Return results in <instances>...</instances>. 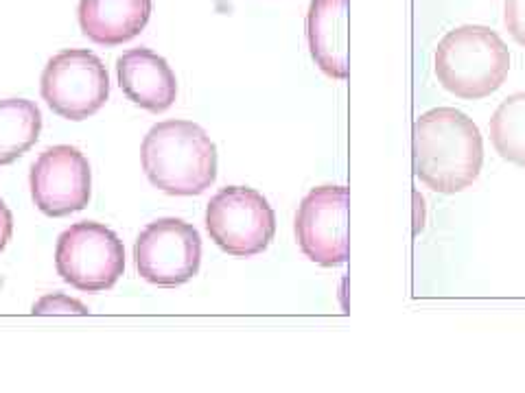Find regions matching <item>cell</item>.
<instances>
[{
  "mask_svg": "<svg viewBox=\"0 0 525 393\" xmlns=\"http://www.w3.org/2000/svg\"><path fill=\"white\" fill-rule=\"evenodd\" d=\"M154 0H79V27L88 40L119 46L147 27Z\"/></svg>",
  "mask_w": 525,
  "mask_h": 393,
  "instance_id": "cell-12",
  "label": "cell"
},
{
  "mask_svg": "<svg viewBox=\"0 0 525 393\" xmlns=\"http://www.w3.org/2000/svg\"><path fill=\"white\" fill-rule=\"evenodd\" d=\"M490 142L501 158L525 169V92L510 94L490 118Z\"/></svg>",
  "mask_w": 525,
  "mask_h": 393,
  "instance_id": "cell-14",
  "label": "cell"
},
{
  "mask_svg": "<svg viewBox=\"0 0 525 393\" xmlns=\"http://www.w3.org/2000/svg\"><path fill=\"white\" fill-rule=\"evenodd\" d=\"M40 90L55 114L68 121H84L108 101L110 77L95 53L68 49L49 59Z\"/></svg>",
  "mask_w": 525,
  "mask_h": 393,
  "instance_id": "cell-6",
  "label": "cell"
},
{
  "mask_svg": "<svg viewBox=\"0 0 525 393\" xmlns=\"http://www.w3.org/2000/svg\"><path fill=\"white\" fill-rule=\"evenodd\" d=\"M42 114L27 99L0 101V166L16 162L38 142Z\"/></svg>",
  "mask_w": 525,
  "mask_h": 393,
  "instance_id": "cell-13",
  "label": "cell"
},
{
  "mask_svg": "<svg viewBox=\"0 0 525 393\" xmlns=\"http://www.w3.org/2000/svg\"><path fill=\"white\" fill-rule=\"evenodd\" d=\"M31 197L46 217L84 210L92 193L90 162L75 147L46 149L31 166Z\"/></svg>",
  "mask_w": 525,
  "mask_h": 393,
  "instance_id": "cell-9",
  "label": "cell"
},
{
  "mask_svg": "<svg viewBox=\"0 0 525 393\" xmlns=\"http://www.w3.org/2000/svg\"><path fill=\"white\" fill-rule=\"evenodd\" d=\"M149 182L175 197L202 195L217 180V149L191 121H165L149 129L140 147Z\"/></svg>",
  "mask_w": 525,
  "mask_h": 393,
  "instance_id": "cell-2",
  "label": "cell"
},
{
  "mask_svg": "<svg viewBox=\"0 0 525 393\" xmlns=\"http://www.w3.org/2000/svg\"><path fill=\"white\" fill-rule=\"evenodd\" d=\"M116 77L125 97L151 114L167 112L178 97V79L167 59L145 46L116 59Z\"/></svg>",
  "mask_w": 525,
  "mask_h": 393,
  "instance_id": "cell-10",
  "label": "cell"
},
{
  "mask_svg": "<svg viewBox=\"0 0 525 393\" xmlns=\"http://www.w3.org/2000/svg\"><path fill=\"white\" fill-rule=\"evenodd\" d=\"M414 173L427 188L453 195L473 186L484 164V140L473 118L436 107L414 123Z\"/></svg>",
  "mask_w": 525,
  "mask_h": 393,
  "instance_id": "cell-1",
  "label": "cell"
},
{
  "mask_svg": "<svg viewBox=\"0 0 525 393\" xmlns=\"http://www.w3.org/2000/svg\"><path fill=\"white\" fill-rule=\"evenodd\" d=\"M206 230L228 256L263 254L276 234V214L259 190L228 186L208 201Z\"/></svg>",
  "mask_w": 525,
  "mask_h": 393,
  "instance_id": "cell-4",
  "label": "cell"
},
{
  "mask_svg": "<svg viewBox=\"0 0 525 393\" xmlns=\"http://www.w3.org/2000/svg\"><path fill=\"white\" fill-rule=\"evenodd\" d=\"M504 25L512 40L525 46V0H506Z\"/></svg>",
  "mask_w": 525,
  "mask_h": 393,
  "instance_id": "cell-16",
  "label": "cell"
},
{
  "mask_svg": "<svg viewBox=\"0 0 525 393\" xmlns=\"http://www.w3.org/2000/svg\"><path fill=\"white\" fill-rule=\"evenodd\" d=\"M140 278L162 289L180 287L193 280L202 262V238L191 223L160 219L138 234L134 245Z\"/></svg>",
  "mask_w": 525,
  "mask_h": 393,
  "instance_id": "cell-7",
  "label": "cell"
},
{
  "mask_svg": "<svg viewBox=\"0 0 525 393\" xmlns=\"http://www.w3.org/2000/svg\"><path fill=\"white\" fill-rule=\"evenodd\" d=\"M348 0H311L307 14V42L313 62L331 79H348L346 42Z\"/></svg>",
  "mask_w": 525,
  "mask_h": 393,
  "instance_id": "cell-11",
  "label": "cell"
},
{
  "mask_svg": "<svg viewBox=\"0 0 525 393\" xmlns=\"http://www.w3.org/2000/svg\"><path fill=\"white\" fill-rule=\"evenodd\" d=\"M55 267L70 287L86 293L112 289L125 271V249L110 228L81 221L62 232Z\"/></svg>",
  "mask_w": 525,
  "mask_h": 393,
  "instance_id": "cell-5",
  "label": "cell"
},
{
  "mask_svg": "<svg viewBox=\"0 0 525 393\" xmlns=\"http://www.w3.org/2000/svg\"><path fill=\"white\" fill-rule=\"evenodd\" d=\"M296 238L302 254L315 265H344L348 260V188H313L298 208Z\"/></svg>",
  "mask_w": 525,
  "mask_h": 393,
  "instance_id": "cell-8",
  "label": "cell"
},
{
  "mask_svg": "<svg viewBox=\"0 0 525 393\" xmlns=\"http://www.w3.org/2000/svg\"><path fill=\"white\" fill-rule=\"evenodd\" d=\"M436 77L440 86L464 101H480L504 86L510 51L499 33L482 25H464L438 42Z\"/></svg>",
  "mask_w": 525,
  "mask_h": 393,
  "instance_id": "cell-3",
  "label": "cell"
},
{
  "mask_svg": "<svg viewBox=\"0 0 525 393\" xmlns=\"http://www.w3.org/2000/svg\"><path fill=\"white\" fill-rule=\"evenodd\" d=\"M11 234H14V217H11L5 201L0 199V252H3L7 243L11 241Z\"/></svg>",
  "mask_w": 525,
  "mask_h": 393,
  "instance_id": "cell-17",
  "label": "cell"
},
{
  "mask_svg": "<svg viewBox=\"0 0 525 393\" xmlns=\"http://www.w3.org/2000/svg\"><path fill=\"white\" fill-rule=\"evenodd\" d=\"M33 315H88L90 311L79 300H73L64 293L44 295L40 302H35L31 308Z\"/></svg>",
  "mask_w": 525,
  "mask_h": 393,
  "instance_id": "cell-15",
  "label": "cell"
}]
</instances>
